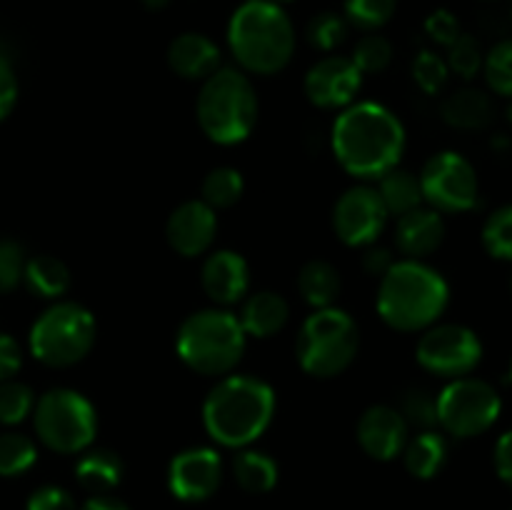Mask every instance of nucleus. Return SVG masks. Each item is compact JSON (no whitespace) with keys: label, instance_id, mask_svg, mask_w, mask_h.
<instances>
[{"label":"nucleus","instance_id":"nucleus-1","mask_svg":"<svg viewBox=\"0 0 512 510\" xmlns=\"http://www.w3.org/2000/svg\"><path fill=\"white\" fill-rule=\"evenodd\" d=\"M333 153L345 173L378 180L398 168L405 153V128L398 115L380 103H353L333 125Z\"/></svg>","mask_w":512,"mask_h":510},{"label":"nucleus","instance_id":"nucleus-2","mask_svg":"<svg viewBox=\"0 0 512 510\" xmlns=\"http://www.w3.org/2000/svg\"><path fill=\"white\" fill-rule=\"evenodd\" d=\"M275 415V390L253 375H225L203 403V425L223 448H248Z\"/></svg>","mask_w":512,"mask_h":510},{"label":"nucleus","instance_id":"nucleus-3","mask_svg":"<svg viewBox=\"0 0 512 510\" xmlns=\"http://www.w3.org/2000/svg\"><path fill=\"white\" fill-rule=\"evenodd\" d=\"M450 303L448 280L423 260H398L378 285V315L400 333L428 330Z\"/></svg>","mask_w":512,"mask_h":510},{"label":"nucleus","instance_id":"nucleus-4","mask_svg":"<svg viewBox=\"0 0 512 510\" xmlns=\"http://www.w3.org/2000/svg\"><path fill=\"white\" fill-rule=\"evenodd\" d=\"M228 45L243 70L275 75L293 58L295 28L283 5L245 0L228 23Z\"/></svg>","mask_w":512,"mask_h":510},{"label":"nucleus","instance_id":"nucleus-5","mask_svg":"<svg viewBox=\"0 0 512 510\" xmlns=\"http://www.w3.org/2000/svg\"><path fill=\"white\" fill-rule=\"evenodd\" d=\"M245 335L238 315L225 308L190 313L175 333V353L193 373L225 378L243 360Z\"/></svg>","mask_w":512,"mask_h":510},{"label":"nucleus","instance_id":"nucleus-6","mask_svg":"<svg viewBox=\"0 0 512 510\" xmlns=\"http://www.w3.org/2000/svg\"><path fill=\"white\" fill-rule=\"evenodd\" d=\"M200 130L218 145H238L258 123V95L238 68H218L203 80L195 103Z\"/></svg>","mask_w":512,"mask_h":510},{"label":"nucleus","instance_id":"nucleus-7","mask_svg":"<svg viewBox=\"0 0 512 510\" xmlns=\"http://www.w3.org/2000/svg\"><path fill=\"white\" fill-rule=\"evenodd\" d=\"M360 348V330L345 310L320 308L305 318L295 340L300 368L313 378H335L353 365Z\"/></svg>","mask_w":512,"mask_h":510},{"label":"nucleus","instance_id":"nucleus-8","mask_svg":"<svg viewBox=\"0 0 512 510\" xmlns=\"http://www.w3.org/2000/svg\"><path fill=\"white\" fill-rule=\"evenodd\" d=\"M98 338L95 315L73 300H58L43 310L28 335L30 353L48 368H70L93 350Z\"/></svg>","mask_w":512,"mask_h":510},{"label":"nucleus","instance_id":"nucleus-9","mask_svg":"<svg viewBox=\"0 0 512 510\" xmlns=\"http://www.w3.org/2000/svg\"><path fill=\"white\" fill-rule=\"evenodd\" d=\"M35 435L55 453H83L98 433V413L83 393L70 388H53L35 400Z\"/></svg>","mask_w":512,"mask_h":510},{"label":"nucleus","instance_id":"nucleus-10","mask_svg":"<svg viewBox=\"0 0 512 510\" xmlns=\"http://www.w3.org/2000/svg\"><path fill=\"white\" fill-rule=\"evenodd\" d=\"M503 413L500 393L480 378L448 380L438 393V425L453 438H478L498 423Z\"/></svg>","mask_w":512,"mask_h":510},{"label":"nucleus","instance_id":"nucleus-11","mask_svg":"<svg viewBox=\"0 0 512 510\" xmlns=\"http://www.w3.org/2000/svg\"><path fill=\"white\" fill-rule=\"evenodd\" d=\"M423 203L438 213H468L478 205L480 183L473 163L458 150H440L420 170Z\"/></svg>","mask_w":512,"mask_h":510},{"label":"nucleus","instance_id":"nucleus-12","mask_svg":"<svg viewBox=\"0 0 512 510\" xmlns=\"http://www.w3.org/2000/svg\"><path fill=\"white\" fill-rule=\"evenodd\" d=\"M415 358L420 368L433 373L435 378L458 380L478 368L483 360V343L468 325L435 323L420 335Z\"/></svg>","mask_w":512,"mask_h":510},{"label":"nucleus","instance_id":"nucleus-13","mask_svg":"<svg viewBox=\"0 0 512 510\" xmlns=\"http://www.w3.org/2000/svg\"><path fill=\"white\" fill-rule=\"evenodd\" d=\"M388 218L390 213L385 210L373 185L348 188L333 208L335 235L350 248H368V245L378 243Z\"/></svg>","mask_w":512,"mask_h":510},{"label":"nucleus","instance_id":"nucleus-14","mask_svg":"<svg viewBox=\"0 0 512 510\" xmlns=\"http://www.w3.org/2000/svg\"><path fill=\"white\" fill-rule=\"evenodd\" d=\"M305 95L315 108L345 110L363 88V73L343 55H328L305 73Z\"/></svg>","mask_w":512,"mask_h":510},{"label":"nucleus","instance_id":"nucleus-15","mask_svg":"<svg viewBox=\"0 0 512 510\" xmlns=\"http://www.w3.org/2000/svg\"><path fill=\"white\" fill-rule=\"evenodd\" d=\"M223 480V460L213 448H188L170 460L168 488L183 503L208 500Z\"/></svg>","mask_w":512,"mask_h":510},{"label":"nucleus","instance_id":"nucleus-16","mask_svg":"<svg viewBox=\"0 0 512 510\" xmlns=\"http://www.w3.org/2000/svg\"><path fill=\"white\" fill-rule=\"evenodd\" d=\"M218 233V215L203 200H188L170 213L165 223L168 245L183 258H198L208 253Z\"/></svg>","mask_w":512,"mask_h":510},{"label":"nucleus","instance_id":"nucleus-17","mask_svg":"<svg viewBox=\"0 0 512 510\" xmlns=\"http://www.w3.org/2000/svg\"><path fill=\"white\" fill-rule=\"evenodd\" d=\"M408 428L405 418L398 408L390 405H370L358 420L355 438L368 458L388 463V460L403 455L405 443H408Z\"/></svg>","mask_w":512,"mask_h":510},{"label":"nucleus","instance_id":"nucleus-18","mask_svg":"<svg viewBox=\"0 0 512 510\" xmlns=\"http://www.w3.org/2000/svg\"><path fill=\"white\" fill-rule=\"evenodd\" d=\"M200 283L205 295L220 308L240 303L250 288V268L235 250H215L205 258L200 270Z\"/></svg>","mask_w":512,"mask_h":510},{"label":"nucleus","instance_id":"nucleus-19","mask_svg":"<svg viewBox=\"0 0 512 510\" xmlns=\"http://www.w3.org/2000/svg\"><path fill=\"white\" fill-rule=\"evenodd\" d=\"M445 220L433 208H415L395 223V248L408 260H423L443 245Z\"/></svg>","mask_w":512,"mask_h":510},{"label":"nucleus","instance_id":"nucleus-20","mask_svg":"<svg viewBox=\"0 0 512 510\" xmlns=\"http://www.w3.org/2000/svg\"><path fill=\"white\" fill-rule=\"evenodd\" d=\"M168 65L185 80H205L220 68V48L203 33H183L168 45Z\"/></svg>","mask_w":512,"mask_h":510},{"label":"nucleus","instance_id":"nucleus-21","mask_svg":"<svg viewBox=\"0 0 512 510\" xmlns=\"http://www.w3.org/2000/svg\"><path fill=\"white\" fill-rule=\"evenodd\" d=\"M290 318V305L275 290H258L245 300L238 320L248 338H273L285 328Z\"/></svg>","mask_w":512,"mask_h":510},{"label":"nucleus","instance_id":"nucleus-22","mask_svg":"<svg viewBox=\"0 0 512 510\" xmlns=\"http://www.w3.org/2000/svg\"><path fill=\"white\" fill-rule=\"evenodd\" d=\"M123 473V460H120L118 453L108 448L83 450L80 460L75 463V478L93 495H108L110 490L118 488Z\"/></svg>","mask_w":512,"mask_h":510},{"label":"nucleus","instance_id":"nucleus-23","mask_svg":"<svg viewBox=\"0 0 512 510\" xmlns=\"http://www.w3.org/2000/svg\"><path fill=\"white\" fill-rule=\"evenodd\" d=\"M443 120L460 130H480L493 120V100L480 88H460L443 100Z\"/></svg>","mask_w":512,"mask_h":510},{"label":"nucleus","instance_id":"nucleus-24","mask_svg":"<svg viewBox=\"0 0 512 510\" xmlns=\"http://www.w3.org/2000/svg\"><path fill=\"white\" fill-rule=\"evenodd\" d=\"M403 460L413 478H435L448 463V440L438 430H423L415 438H408L403 448Z\"/></svg>","mask_w":512,"mask_h":510},{"label":"nucleus","instance_id":"nucleus-25","mask_svg":"<svg viewBox=\"0 0 512 510\" xmlns=\"http://www.w3.org/2000/svg\"><path fill=\"white\" fill-rule=\"evenodd\" d=\"M343 290L338 268L328 260H308L298 273V293L310 308H330Z\"/></svg>","mask_w":512,"mask_h":510},{"label":"nucleus","instance_id":"nucleus-26","mask_svg":"<svg viewBox=\"0 0 512 510\" xmlns=\"http://www.w3.org/2000/svg\"><path fill=\"white\" fill-rule=\"evenodd\" d=\"M23 283L38 298L58 300L68 293L70 270L55 255H35V258H28Z\"/></svg>","mask_w":512,"mask_h":510},{"label":"nucleus","instance_id":"nucleus-27","mask_svg":"<svg viewBox=\"0 0 512 510\" xmlns=\"http://www.w3.org/2000/svg\"><path fill=\"white\" fill-rule=\"evenodd\" d=\"M378 195L383 200L385 210L390 215H405L410 210L423 205V190H420V178L405 168H393L378 178Z\"/></svg>","mask_w":512,"mask_h":510},{"label":"nucleus","instance_id":"nucleus-28","mask_svg":"<svg viewBox=\"0 0 512 510\" xmlns=\"http://www.w3.org/2000/svg\"><path fill=\"white\" fill-rule=\"evenodd\" d=\"M233 475L235 483L245 490V493H268L278 483V463L270 458L268 453L260 450L240 448V453L233 460Z\"/></svg>","mask_w":512,"mask_h":510},{"label":"nucleus","instance_id":"nucleus-29","mask_svg":"<svg viewBox=\"0 0 512 510\" xmlns=\"http://www.w3.org/2000/svg\"><path fill=\"white\" fill-rule=\"evenodd\" d=\"M245 193V180L240 175V170L228 168H215L205 175L203 185H200V195H203V203L210 205L213 210H225L233 208Z\"/></svg>","mask_w":512,"mask_h":510},{"label":"nucleus","instance_id":"nucleus-30","mask_svg":"<svg viewBox=\"0 0 512 510\" xmlns=\"http://www.w3.org/2000/svg\"><path fill=\"white\" fill-rule=\"evenodd\" d=\"M38 460V448L23 433L0 435V478H18Z\"/></svg>","mask_w":512,"mask_h":510},{"label":"nucleus","instance_id":"nucleus-31","mask_svg":"<svg viewBox=\"0 0 512 510\" xmlns=\"http://www.w3.org/2000/svg\"><path fill=\"white\" fill-rule=\"evenodd\" d=\"M483 248L490 258L512 263V203L500 205L483 223Z\"/></svg>","mask_w":512,"mask_h":510},{"label":"nucleus","instance_id":"nucleus-32","mask_svg":"<svg viewBox=\"0 0 512 510\" xmlns=\"http://www.w3.org/2000/svg\"><path fill=\"white\" fill-rule=\"evenodd\" d=\"M485 83L495 95L512 100V40H500L483 60Z\"/></svg>","mask_w":512,"mask_h":510},{"label":"nucleus","instance_id":"nucleus-33","mask_svg":"<svg viewBox=\"0 0 512 510\" xmlns=\"http://www.w3.org/2000/svg\"><path fill=\"white\" fill-rule=\"evenodd\" d=\"M395 8H398V0H345V20L355 28L375 33L385 23H390Z\"/></svg>","mask_w":512,"mask_h":510},{"label":"nucleus","instance_id":"nucleus-34","mask_svg":"<svg viewBox=\"0 0 512 510\" xmlns=\"http://www.w3.org/2000/svg\"><path fill=\"white\" fill-rule=\"evenodd\" d=\"M348 28L350 23L345 20V15L333 13V10H323V13H318L308 23V43L313 48L323 50V53H330V50L345 43Z\"/></svg>","mask_w":512,"mask_h":510},{"label":"nucleus","instance_id":"nucleus-35","mask_svg":"<svg viewBox=\"0 0 512 510\" xmlns=\"http://www.w3.org/2000/svg\"><path fill=\"white\" fill-rule=\"evenodd\" d=\"M35 395L33 390L18 380H5L0 383V423L18 425L28 415H33Z\"/></svg>","mask_w":512,"mask_h":510},{"label":"nucleus","instance_id":"nucleus-36","mask_svg":"<svg viewBox=\"0 0 512 510\" xmlns=\"http://www.w3.org/2000/svg\"><path fill=\"white\" fill-rule=\"evenodd\" d=\"M398 410L408 425H418L423 430H430L433 425H438V395H433L425 388L405 390Z\"/></svg>","mask_w":512,"mask_h":510},{"label":"nucleus","instance_id":"nucleus-37","mask_svg":"<svg viewBox=\"0 0 512 510\" xmlns=\"http://www.w3.org/2000/svg\"><path fill=\"white\" fill-rule=\"evenodd\" d=\"M350 60H353L355 68H358L363 75L383 73V70L390 65V60H393V45H390V40L383 38V35L368 33L355 43L353 58Z\"/></svg>","mask_w":512,"mask_h":510},{"label":"nucleus","instance_id":"nucleus-38","mask_svg":"<svg viewBox=\"0 0 512 510\" xmlns=\"http://www.w3.org/2000/svg\"><path fill=\"white\" fill-rule=\"evenodd\" d=\"M483 60L485 55L478 40H475L473 35L463 33L448 48V58H445V63H448V68L453 70L455 75H460L463 80H473L475 75L483 70Z\"/></svg>","mask_w":512,"mask_h":510},{"label":"nucleus","instance_id":"nucleus-39","mask_svg":"<svg viewBox=\"0 0 512 510\" xmlns=\"http://www.w3.org/2000/svg\"><path fill=\"white\" fill-rule=\"evenodd\" d=\"M448 75V63L438 53H433V50H423L413 60V78L423 93L438 95L445 88V83H448Z\"/></svg>","mask_w":512,"mask_h":510},{"label":"nucleus","instance_id":"nucleus-40","mask_svg":"<svg viewBox=\"0 0 512 510\" xmlns=\"http://www.w3.org/2000/svg\"><path fill=\"white\" fill-rule=\"evenodd\" d=\"M25 265V248L18 240H0V293H10V290L18 288L23 283Z\"/></svg>","mask_w":512,"mask_h":510},{"label":"nucleus","instance_id":"nucleus-41","mask_svg":"<svg viewBox=\"0 0 512 510\" xmlns=\"http://www.w3.org/2000/svg\"><path fill=\"white\" fill-rule=\"evenodd\" d=\"M425 33L443 48H450L463 35V30H460V20L450 10H435L425 20Z\"/></svg>","mask_w":512,"mask_h":510},{"label":"nucleus","instance_id":"nucleus-42","mask_svg":"<svg viewBox=\"0 0 512 510\" xmlns=\"http://www.w3.org/2000/svg\"><path fill=\"white\" fill-rule=\"evenodd\" d=\"M25 510H78L73 495L58 485H43L28 498Z\"/></svg>","mask_w":512,"mask_h":510},{"label":"nucleus","instance_id":"nucleus-43","mask_svg":"<svg viewBox=\"0 0 512 510\" xmlns=\"http://www.w3.org/2000/svg\"><path fill=\"white\" fill-rule=\"evenodd\" d=\"M23 365V350L10 338L8 333H0V383L13 380Z\"/></svg>","mask_w":512,"mask_h":510},{"label":"nucleus","instance_id":"nucleus-44","mask_svg":"<svg viewBox=\"0 0 512 510\" xmlns=\"http://www.w3.org/2000/svg\"><path fill=\"white\" fill-rule=\"evenodd\" d=\"M18 100V78L5 58H0V123L10 115Z\"/></svg>","mask_w":512,"mask_h":510},{"label":"nucleus","instance_id":"nucleus-45","mask_svg":"<svg viewBox=\"0 0 512 510\" xmlns=\"http://www.w3.org/2000/svg\"><path fill=\"white\" fill-rule=\"evenodd\" d=\"M493 465L498 478L512 488V430H505L493 450Z\"/></svg>","mask_w":512,"mask_h":510},{"label":"nucleus","instance_id":"nucleus-46","mask_svg":"<svg viewBox=\"0 0 512 510\" xmlns=\"http://www.w3.org/2000/svg\"><path fill=\"white\" fill-rule=\"evenodd\" d=\"M393 263L395 260H393V255H390L388 248H380V245H375V243L365 248L363 268H365V273L373 275V278H383Z\"/></svg>","mask_w":512,"mask_h":510},{"label":"nucleus","instance_id":"nucleus-47","mask_svg":"<svg viewBox=\"0 0 512 510\" xmlns=\"http://www.w3.org/2000/svg\"><path fill=\"white\" fill-rule=\"evenodd\" d=\"M80 510H130V508L123 503V500L110 498V495H93V498H90Z\"/></svg>","mask_w":512,"mask_h":510},{"label":"nucleus","instance_id":"nucleus-48","mask_svg":"<svg viewBox=\"0 0 512 510\" xmlns=\"http://www.w3.org/2000/svg\"><path fill=\"white\" fill-rule=\"evenodd\" d=\"M140 3H143L148 10H163L168 8L170 0H140Z\"/></svg>","mask_w":512,"mask_h":510},{"label":"nucleus","instance_id":"nucleus-49","mask_svg":"<svg viewBox=\"0 0 512 510\" xmlns=\"http://www.w3.org/2000/svg\"><path fill=\"white\" fill-rule=\"evenodd\" d=\"M508 380L512 383V358H510V363H508Z\"/></svg>","mask_w":512,"mask_h":510},{"label":"nucleus","instance_id":"nucleus-50","mask_svg":"<svg viewBox=\"0 0 512 510\" xmlns=\"http://www.w3.org/2000/svg\"><path fill=\"white\" fill-rule=\"evenodd\" d=\"M270 3H278V5H285V3H293V0H270Z\"/></svg>","mask_w":512,"mask_h":510},{"label":"nucleus","instance_id":"nucleus-51","mask_svg":"<svg viewBox=\"0 0 512 510\" xmlns=\"http://www.w3.org/2000/svg\"><path fill=\"white\" fill-rule=\"evenodd\" d=\"M508 120H510V125H512V103H510V108H508Z\"/></svg>","mask_w":512,"mask_h":510},{"label":"nucleus","instance_id":"nucleus-52","mask_svg":"<svg viewBox=\"0 0 512 510\" xmlns=\"http://www.w3.org/2000/svg\"><path fill=\"white\" fill-rule=\"evenodd\" d=\"M510 293H512V278H510Z\"/></svg>","mask_w":512,"mask_h":510}]
</instances>
